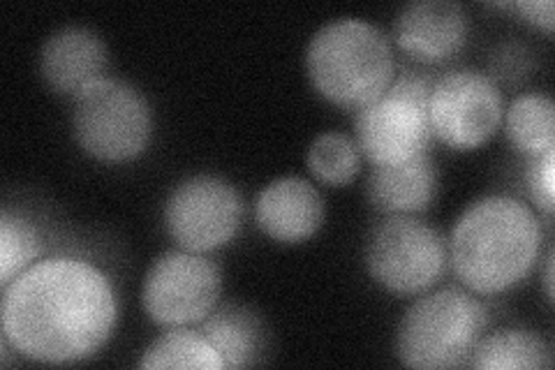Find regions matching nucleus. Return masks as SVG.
Masks as SVG:
<instances>
[{
  "instance_id": "nucleus-1",
  "label": "nucleus",
  "mask_w": 555,
  "mask_h": 370,
  "mask_svg": "<svg viewBox=\"0 0 555 370\" xmlns=\"http://www.w3.org/2000/svg\"><path fill=\"white\" fill-rule=\"evenodd\" d=\"M3 341L38 363H79L114 336L118 292L93 261L56 255L35 261L3 288Z\"/></svg>"
},
{
  "instance_id": "nucleus-2",
  "label": "nucleus",
  "mask_w": 555,
  "mask_h": 370,
  "mask_svg": "<svg viewBox=\"0 0 555 370\" xmlns=\"http://www.w3.org/2000/svg\"><path fill=\"white\" fill-rule=\"evenodd\" d=\"M544 225L512 195H486L456 218L447 239L449 264L473 294H502L520 285L542 255Z\"/></svg>"
},
{
  "instance_id": "nucleus-3",
  "label": "nucleus",
  "mask_w": 555,
  "mask_h": 370,
  "mask_svg": "<svg viewBox=\"0 0 555 370\" xmlns=\"http://www.w3.org/2000/svg\"><path fill=\"white\" fill-rule=\"evenodd\" d=\"M312 88L332 104L361 110L387 91L396 77L387 33L359 16L324 24L306 47Z\"/></svg>"
},
{
  "instance_id": "nucleus-4",
  "label": "nucleus",
  "mask_w": 555,
  "mask_h": 370,
  "mask_svg": "<svg viewBox=\"0 0 555 370\" xmlns=\"http://www.w3.org/2000/svg\"><path fill=\"white\" fill-rule=\"evenodd\" d=\"M486 324L489 312L470 290L424 292L398 322L396 357L422 370L467 366Z\"/></svg>"
},
{
  "instance_id": "nucleus-5",
  "label": "nucleus",
  "mask_w": 555,
  "mask_h": 370,
  "mask_svg": "<svg viewBox=\"0 0 555 370\" xmlns=\"http://www.w3.org/2000/svg\"><path fill=\"white\" fill-rule=\"evenodd\" d=\"M73 102L75 142L93 161L120 165L149 149L153 110L132 84L104 77Z\"/></svg>"
},
{
  "instance_id": "nucleus-6",
  "label": "nucleus",
  "mask_w": 555,
  "mask_h": 370,
  "mask_svg": "<svg viewBox=\"0 0 555 370\" xmlns=\"http://www.w3.org/2000/svg\"><path fill=\"white\" fill-rule=\"evenodd\" d=\"M430 88V79L405 73L393 77L385 93L357 112L354 142L371 165H396L428 153Z\"/></svg>"
},
{
  "instance_id": "nucleus-7",
  "label": "nucleus",
  "mask_w": 555,
  "mask_h": 370,
  "mask_svg": "<svg viewBox=\"0 0 555 370\" xmlns=\"http://www.w3.org/2000/svg\"><path fill=\"white\" fill-rule=\"evenodd\" d=\"M449 264L447 241L436 227L414 216H387L366 241V269L393 294H424Z\"/></svg>"
},
{
  "instance_id": "nucleus-8",
  "label": "nucleus",
  "mask_w": 555,
  "mask_h": 370,
  "mask_svg": "<svg viewBox=\"0 0 555 370\" xmlns=\"http://www.w3.org/2000/svg\"><path fill=\"white\" fill-rule=\"evenodd\" d=\"M505 98L500 84L477 67H459L433 81L428 123L436 139L454 151H475L500 130Z\"/></svg>"
},
{
  "instance_id": "nucleus-9",
  "label": "nucleus",
  "mask_w": 555,
  "mask_h": 370,
  "mask_svg": "<svg viewBox=\"0 0 555 370\" xmlns=\"http://www.w3.org/2000/svg\"><path fill=\"white\" fill-rule=\"evenodd\" d=\"M218 264L199 253L169 251L155 259L142 285V306L158 327L202 324L220 306Z\"/></svg>"
},
{
  "instance_id": "nucleus-10",
  "label": "nucleus",
  "mask_w": 555,
  "mask_h": 370,
  "mask_svg": "<svg viewBox=\"0 0 555 370\" xmlns=\"http://www.w3.org/2000/svg\"><path fill=\"white\" fill-rule=\"evenodd\" d=\"M243 200L234 183L218 174H197L171 190L165 227L181 251L208 255L238 234Z\"/></svg>"
},
{
  "instance_id": "nucleus-11",
  "label": "nucleus",
  "mask_w": 555,
  "mask_h": 370,
  "mask_svg": "<svg viewBox=\"0 0 555 370\" xmlns=\"http://www.w3.org/2000/svg\"><path fill=\"white\" fill-rule=\"evenodd\" d=\"M470 35V16L454 0H414L398 12L393 40L398 49L420 63L454 59Z\"/></svg>"
},
{
  "instance_id": "nucleus-12",
  "label": "nucleus",
  "mask_w": 555,
  "mask_h": 370,
  "mask_svg": "<svg viewBox=\"0 0 555 370\" xmlns=\"http://www.w3.org/2000/svg\"><path fill=\"white\" fill-rule=\"evenodd\" d=\"M326 206L318 186L301 176H281L255 200V220L262 232L285 245H297L320 232Z\"/></svg>"
},
{
  "instance_id": "nucleus-13",
  "label": "nucleus",
  "mask_w": 555,
  "mask_h": 370,
  "mask_svg": "<svg viewBox=\"0 0 555 370\" xmlns=\"http://www.w3.org/2000/svg\"><path fill=\"white\" fill-rule=\"evenodd\" d=\"M107 47L86 26H63L51 33L38 59L42 81L73 100L107 77Z\"/></svg>"
},
{
  "instance_id": "nucleus-14",
  "label": "nucleus",
  "mask_w": 555,
  "mask_h": 370,
  "mask_svg": "<svg viewBox=\"0 0 555 370\" xmlns=\"http://www.w3.org/2000/svg\"><path fill=\"white\" fill-rule=\"evenodd\" d=\"M366 195L371 206L385 216L422 214L438 195V169L430 153L396 165H373Z\"/></svg>"
},
{
  "instance_id": "nucleus-15",
  "label": "nucleus",
  "mask_w": 555,
  "mask_h": 370,
  "mask_svg": "<svg viewBox=\"0 0 555 370\" xmlns=\"http://www.w3.org/2000/svg\"><path fill=\"white\" fill-rule=\"evenodd\" d=\"M204 339L220 355L224 370L250 368L264 352V324L246 306H218L199 324Z\"/></svg>"
},
{
  "instance_id": "nucleus-16",
  "label": "nucleus",
  "mask_w": 555,
  "mask_h": 370,
  "mask_svg": "<svg viewBox=\"0 0 555 370\" xmlns=\"http://www.w3.org/2000/svg\"><path fill=\"white\" fill-rule=\"evenodd\" d=\"M467 366L479 370H542L553 366V355L540 333L512 327L481 336Z\"/></svg>"
},
{
  "instance_id": "nucleus-17",
  "label": "nucleus",
  "mask_w": 555,
  "mask_h": 370,
  "mask_svg": "<svg viewBox=\"0 0 555 370\" xmlns=\"http://www.w3.org/2000/svg\"><path fill=\"white\" fill-rule=\"evenodd\" d=\"M502 126L520 155H544L555 144V104L544 93L518 95L505 110Z\"/></svg>"
},
{
  "instance_id": "nucleus-18",
  "label": "nucleus",
  "mask_w": 555,
  "mask_h": 370,
  "mask_svg": "<svg viewBox=\"0 0 555 370\" xmlns=\"http://www.w3.org/2000/svg\"><path fill=\"white\" fill-rule=\"evenodd\" d=\"M139 368L160 370V368H195V370H224L214 345L204 339L202 331L188 327H171L160 333L146 349Z\"/></svg>"
},
{
  "instance_id": "nucleus-19",
  "label": "nucleus",
  "mask_w": 555,
  "mask_h": 370,
  "mask_svg": "<svg viewBox=\"0 0 555 370\" xmlns=\"http://www.w3.org/2000/svg\"><path fill=\"white\" fill-rule=\"evenodd\" d=\"M44 241L40 229L22 214L3 208L0 216V285L8 288L35 261L42 259Z\"/></svg>"
},
{
  "instance_id": "nucleus-20",
  "label": "nucleus",
  "mask_w": 555,
  "mask_h": 370,
  "mask_svg": "<svg viewBox=\"0 0 555 370\" xmlns=\"http://www.w3.org/2000/svg\"><path fill=\"white\" fill-rule=\"evenodd\" d=\"M363 155L354 137L345 132H322L306 153L308 171L324 186H347L357 179Z\"/></svg>"
},
{
  "instance_id": "nucleus-21",
  "label": "nucleus",
  "mask_w": 555,
  "mask_h": 370,
  "mask_svg": "<svg viewBox=\"0 0 555 370\" xmlns=\"http://www.w3.org/2000/svg\"><path fill=\"white\" fill-rule=\"evenodd\" d=\"M528 190H530V200L537 206V210H542L544 216L551 218L555 210V155H553V151L530 157Z\"/></svg>"
},
{
  "instance_id": "nucleus-22",
  "label": "nucleus",
  "mask_w": 555,
  "mask_h": 370,
  "mask_svg": "<svg viewBox=\"0 0 555 370\" xmlns=\"http://www.w3.org/2000/svg\"><path fill=\"white\" fill-rule=\"evenodd\" d=\"M498 8L516 12L520 20L546 33L553 30V3L551 0H518V3H500Z\"/></svg>"
},
{
  "instance_id": "nucleus-23",
  "label": "nucleus",
  "mask_w": 555,
  "mask_h": 370,
  "mask_svg": "<svg viewBox=\"0 0 555 370\" xmlns=\"http://www.w3.org/2000/svg\"><path fill=\"white\" fill-rule=\"evenodd\" d=\"M544 294L546 302L553 304V251L546 253V261H544Z\"/></svg>"
}]
</instances>
